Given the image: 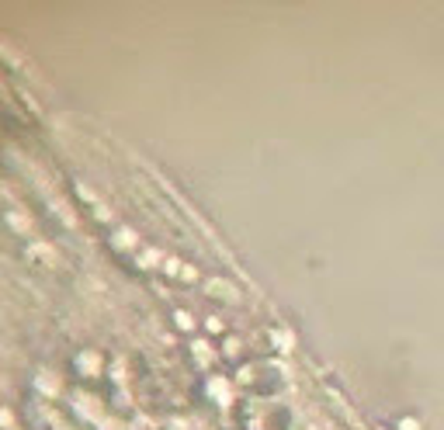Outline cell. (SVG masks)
I'll return each mask as SVG.
<instances>
[{
	"instance_id": "9c48e42d",
	"label": "cell",
	"mask_w": 444,
	"mask_h": 430,
	"mask_svg": "<svg viewBox=\"0 0 444 430\" xmlns=\"http://www.w3.org/2000/svg\"><path fill=\"white\" fill-rule=\"evenodd\" d=\"M39 385H42L45 392H56V389H59V382L52 378V375H42V382H39Z\"/></svg>"
},
{
	"instance_id": "277c9868",
	"label": "cell",
	"mask_w": 444,
	"mask_h": 430,
	"mask_svg": "<svg viewBox=\"0 0 444 430\" xmlns=\"http://www.w3.org/2000/svg\"><path fill=\"white\" fill-rule=\"evenodd\" d=\"M139 243V236L132 233V229H118L115 233V247H122V250H129V247H135Z\"/></svg>"
},
{
	"instance_id": "8fae6325",
	"label": "cell",
	"mask_w": 444,
	"mask_h": 430,
	"mask_svg": "<svg viewBox=\"0 0 444 430\" xmlns=\"http://www.w3.org/2000/svg\"><path fill=\"white\" fill-rule=\"evenodd\" d=\"M240 351V340H226V354H236Z\"/></svg>"
},
{
	"instance_id": "30bf717a",
	"label": "cell",
	"mask_w": 444,
	"mask_h": 430,
	"mask_svg": "<svg viewBox=\"0 0 444 430\" xmlns=\"http://www.w3.org/2000/svg\"><path fill=\"white\" fill-rule=\"evenodd\" d=\"M399 430H420V420H413V416H403V420H399Z\"/></svg>"
},
{
	"instance_id": "ba28073f",
	"label": "cell",
	"mask_w": 444,
	"mask_h": 430,
	"mask_svg": "<svg viewBox=\"0 0 444 430\" xmlns=\"http://www.w3.org/2000/svg\"><path fill=\"white\" fill-rule=\"evenodd\" d=\"M205 330L209 333H222V319H219V316H209V319H205Z\"/></svg>"
},
{
	"instance_id": "3957f363",
	"label": "cell",
	"mask_w": 444,
	"mask_h": 430,
	"mask_svg": "<svg viewBox=\"0 0 444 430\" xmlns=\"http://www.w3.org/2000/svg\"><path fill=\"white\" fill-rule=\"evenodd\" d=\"M205 288H209L212 295H222L226 302H236V288H232L229 281H222V278H212V281H209Z\"/></svg>"
},
{
	"instance_id": "8992f818",
	"label": "cell",
	"mask_w": 444,
	"mask_h": 430,
	"mask_svg": "<svg viewBox=\"0 0 444 430\" xmlns=\"http://www.w3.org/2000/svg\"><path fill=\"white\" fill-rule=\"evenodd\" d=\"M194 354H198V361H201V364H205V361H209V357H212V347H209V344H205V340H198V344H194Z\"/></svg>"
},
{
	"instance_id": "7a4b0ae2",
	"label": "cell",
	"mask_w": 444,
	"mask_h": 430,
	"mask_svg": "<svg viewBox=\"0 0 444 430\" xmlns=\"http://www.w3.org/2000/svg\"><path fill=\"white\" fill-rule=\"evenodd\" d=\"M77 368L83 375H97V372H101V354H97V351H83L77 357Z\"/></svg>"
},
{
	"instance_id": "5b68a950",
	"label": "cell",
	"mask_w": 444,
	"mask_h": 430,
	"mask_svg": "<svg viewBox=\"0 0 444 430\" xmlns=\"http://www.w3.org/2000/svg\"><path fill=\"white\" fill-rule=\"evenodd\" d=\"M174 323L181 326V330H194V316L184 313V309H181V313H174Z\"/></svg>"
},
{
	"instance_id": "6da1fadb",
	"label": "cell",
	"mask_w": 444,
	"mask_h": 430,
	"mask_svg": "<svg viewBox=\"0 0 444 430\" xmlns=\"http://www.w3.org/2000/svg\"><path fill=\"white\" fill-rule=\"evenodd\" d=\"M209 395H212L219 406H229V403H232V389H229V382H226V378H212V382H209Z\"/></svg>"
},
{
	"instance_id": "52a82bcc",
	"label": "cell",
	"mask_w": 444,
	"mask_h": 430,
	"mask_svg": "<svg viewBox=\"0 0 444 430\" xmlns=\"http://www.w3.org/2000/svg\"><path fill=\"white\" fill-rule=\"evenodd\" d=\"M139 260H142V264H146V267H156V264H160V260H163V257H160V250H146V254L139 257Z\"/></svg>"
}]
</instances>
